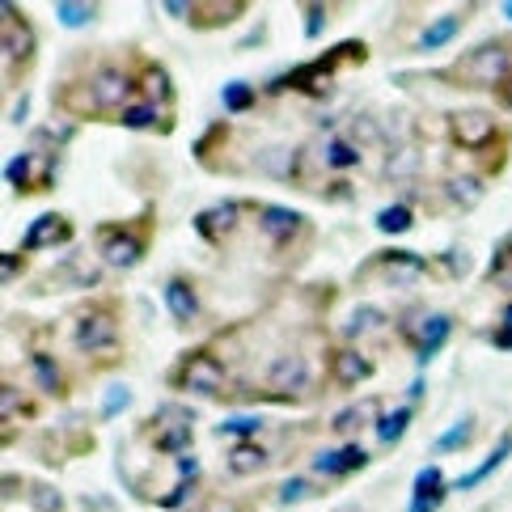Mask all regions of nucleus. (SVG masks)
Here are the masks:
<instances>
[{"mask_svg":"<svg viewBox=\"0 0 512 512\" xmlns=\"http://www.w3.org/2000/svg\"><path fill=\"white\" fill-rule=\"evenodd\" d=\"M369 60V47H364L360 39H347L339 47H331L326 56L318 60H309L301 68H292L284 72V77H276L267 85V94H284V89H297V94H309V98H322V94H331V81H335V72L347 68V64H364Z\"/></svg>","mask_w":512,"mask_h":512,"instance_id":"obj_1","label":"nucleus"},{"mask_svg":"<svg viewBox=\"0 0 512 512\" xmlns=\"http://www.w3.org/2000/svg\"><path fill=\"white\" fill-rule=\"evenodd\" d=\"M512 77V51L508 43H483L466 51L462 60H453L449 68L436 72V81H449L453 89H500L508 85Z\"/></svg>","mask_w":512,"mask_h":512,"instance_id":"obj_2","label":"nucleus"},{"mask_svg":"<svg viewBox=\"0 0 512 512\" xmlns=\"http://www.w3.org/2000/svg\"><path fill=\"white\" fill-rule=\"evenodd\" d=\"M153 242V208H144L140 221H123V225H98V254L106 267L132 271Z\"/></svg>","mask_w":512,"mask_h":512,"instance_id":"obj_3","label":"nucleus"},{"mask_svg":"<svg viewBox=\"0 0 512 512\" xmlns=\"http://www.w3.org/2000/svg\"><path fill=\"white\" fill-rule=\"evenodd\" d=\"M0 56H5V85H17L22 72H30L34 64V51H39V34H34L30 17H22L17 5L0 9Z\"/></svg>","mask_w":512,"mask_h":512,"instance_id":"obj_4","label":"nucleus"},{"mask_svg":"<svg viewBox=\"0 0 512 512\" xmlns=\"http://www.w3.org/2000/svg\"><path fill=\"white\" fill-rule=\"evenodd\" d=\"M72 343H77L81 356L119 352V305L115 301L85 305L77 314V322H72Z\"/></svg>","mask_w":512,"mask_h":512,"instance_id":"obj_5","label":"nucleus"},{"mask_svg":"<svg viewBox=\"0 0 512 512\" xmlns=\"http://www.w3.org/2000/svg\"><path fill=\"white\" fill-rule=\"evenodd\" d=\"M170 386L182 394H221L225 390V364L216 360L208 347H195V352H182V360L174 364Z\"/></svg>","mask_w":512,"mask_h":512,"instance_id":"obj_6","label":"nucleus"},{"mask_svg":"<svg viewBox=\"0 0 512 512\" xmlns=\"http://www.w3.org/2000/svg\"><path fill=\"white\" fill-rule=\"evenodd\" d=\"M149 441L157 453H174L182 457L187 453V445L195 441V411L187 407H174V402H166V407H157L153 419H149Z\"/></svg>","mask_w":512,"mask_h":512,"instance_id":"obj_7","label":"nucleus"},{"mask_svg":"<svg viewBox=\"0 0 512 512\" xmlns=\"http://www.w3.org/2000/svg\"><path fill=\"white\" fill-rule=\"evenodd\" d=\"M89 89H94V98H98V111L102 115H119L127 111V106L136 102V77L127 68L119 64H98L94 68V77H89Z\"/></svg>","mask_w":512,"mask_h":512,"instance_id":"obj_8","label":"nucleus"},{"mask_svg":"<svg viewBox=\"0 0 512 512\" xmlns=\"http://www.w3.org/2000/svg\"><path fill=\"white\" fill-rule=\"evenodd\" d=\"M449 140L457 144V149H466V153H487L491 144H504L508 136L500 132V123L491 119L487 111H453L449 115Z\"/></svg>","mask_w":512,"mask_h":512,"instance_id":"obj_9","label":"nucleus"},{"mask_svg":"<svg viewBox=\"0 0 512 512\" xmlns=\"http://www.w3.org/2000/svg\"><path fill=\"white\" fill-rule=\"evenodd\" d=\"M305 229H309V221L297 208H284V204H263L259 208V233L276 250H284L288 242H297V233H305Z\"/></svg>","mask_w":512,"mask_h":512,"instance_id":"obj_10","label":"nucleus"},{"mask_svg":"<svg viewBox=\"0 0 512 512\" xmlns=\"http://www.w3.org/2000/svg\"><path fill=\"white\" fill-rule=\"evenodd\" d=\"M326 377H331V386H339V390H356L373 377V360L356 352V347H335V352L326 356Z\"/></svg>","mask_w":512,"mask_h":512,"instance_id":"obj_11","label":"nucleus"},{"mask_svg":"<svg viewBox=\"0 0 512 512\" xmlns=\"http://www.w3.org/2000/svg\"><path fill=\"white\" fill-rule=\"evenodd\" d=\"M369 271L386 276V280L398 284V288H407V284H415V280L428 276V259H424V254H415V250H381Z\"/></svg>","mask_w":512,"mask_h":512,"instance_id":"obj_12","label":"nucleus"},{"mask_svg":"<svg viewBox=\"0 0 512 512\" xmlns=\"http://www.w3.org/2000/svg\"><path fill=\"white\" fill-rule=\"evenodd\" d=\"M72 242V221L64 212H43L39 221H30V229L22 233V254H39V250H56Z\"/></svg>","mask_w":512,"mask_h":512,"instance_id":"obj_13","label":"nucleus"},{"mask_svg":"<svg viewBox=\"0 0 512 512\" xmlns=\"http://www.w3.org/2000/svg\"><path fill=\"white\" fill-rule=\"evenodd\" d=\"M237 216H242V204H237V199H221V204H212V208H204L195 216V233L204 237L208 246H221L233 237Z\"/></svg>","mask_w":512,"mask_h":512,"instance_id":"obj_14","label":"nucleus"},{"mask_svg":"<svg viewBox=\"0 0 512 512\" xmlns=\"http://www.w3.org/2000/svg\"><path fill=\"white\" fill-rule=\"evenodd\" d=\"M267 381L276 386L284 398H297L301 390H309V360L301 352H284L271 360V369H267Z\"/></svg>","mask_w":512,"mask_h":512,"instance_id":"obj_15","label":"nucleus"},{"mask_svg":"<svg viewBox=\"0 0 512 512\" xmlns=\"http://www.w3.org/2000/svg\"><path fill=\"white\" fill-rule=\"evenodd\" d=\"M373 462V453L364 445H343V449H322L314 457V470L326 474V479H347V474H356Z\"/></svg>","mask_w":512,"mask_h":512,"instance_id":"obj_16","label":"nucleus"},{"mask_svg":"<svg viewBox=\"0 0 512 512\" xmlns=\"http://www.w3.org/2000/svg\"><path fill=\"white\" fill-rule=\"evenodd\" d=\"M453 335V318L449 314H424V322H419V339H415V360L419 364H432L436 356H441V347L449 343Z\"/></svg>","mask_w":512,"mask_h":512,"instance_id":"obj_17","label":"nucleus"},{"mask_svg":"<svg viewBox=\"0 0 512 512\" xmlns=\"http://www.w3.org/2000/svg\"><path fill=\"white\" fill-rule=\"evenodd\" d=\"M250 5L246 0H191V22L199 30H221L229 22H237Z\"/></svg>","mask_w":512,"mask_h":512,"instance_id":"obj_18","label":"nucleus"},{"mask_svg":"<svg viewBox=\"0 0 512 512\" xmlns=\"http://www.w3.org/2000/svg\"><path fill=\"white\" fill-rule=\"evenodd\" d=\"M136 89H140V98L153 102V106H170L174 102V81H170V72L161 68L157 60H140Z\"/></svg>","mask_w":512,"mask_h":512,"instance_id":"obj_19","label":"nucleus"},{"mask_svg":"<svg viewBox=\"0 0 512 512\" xmlns=\"http://www.w3.org/2000/svg\"><path fill=\"white\" fill-rule=\"evenodd\" d=\"M166 309H170V318L178 326H195V318H199V292H195V284L187 276L166 280Z\"/></svg>","mask_w":512,"mask_h":512,"instance_id":"obj_20","label":"nucleus"},{"mask_svg":"<svg viewBox=\"0 0 512 512\" xmlns=\"http://www.w3.org/2000/svg\"><path fill=\"white\" fill-rule=\"evenodd\" d=\"M115 123H123L127 132H174V123H170V115H161V106H153V102H144V98H136L127 111H119V119Z\"/></svg>","mask_w":512,"mask_h":512,"instance_id":"obj_21","label":"nucleus"},{"mask_svg":"<svg viewBox=\"0 0 512 512\" xmlns=\"http://www.w3.org/2000/svg\"><path fill=\"white\" fill-rule=\"evenodd\" d=\"M30 373H34V386H39L47 398H64L68 394V377L56 364L51 352H30Z\"/></svg>","mask_w":512,"mask_h":512,"instance_id":"obj_22","label":"nucleus"},{"mask_svg":"<svg viewBox=\"0 0 512 512\" xmlns=\"http://www.w3.org/2000/svg\"><path fill=\"white\" fill-rule=\"evenodd\" d=\"M56 106H60L64 115H72V119H94V115H102L89 81H72L64 89H56Z\"/></svg>","mask_w":512,"mask_h":512,"instance_id":"obj_23","label":"nucleus"},{"mask_svg":"<svg viewBox=\"0 0 512 512\" xmlns=\"http://www.w3.org/2000/svg\"><path fill=\"white\" fill-rule=\"evenodd\" d=\"M508 457H512V432H504V436H500V445H496V449H491V453H487V457H483V462H479V466H474L470 474H462V479H457V483H453V491H474V487H479V483H487V479H491V474H496V470H500V466L508 462Z\"/></svg>","mask_w":512,"mask_h":512,"instance_id":"obj_24","label":"nucleus"},{"mask_svg":"<svg viewBox=\"0 0 512 512\" xmlns=\"http://www.w3.org/2000/svg\"><path fill=\"white\" fill-rule=\"evenodd\" d=\"M267 449L263 445H254V441H246V445H233L229 449V457H225V470L233 474V479H250V474H259V470H267Z\"/></svg>","mask_w":512,"mask_h":512,"instance_id":"obj_25","label":"nucleus"},{"mask_svg":"<svg viewBox=\"0 0 512 512\" xmlns=\"http://www.w3.org/2000/svg\"><path fill=\"white\" fill-rule=\"evenodd\" d=\"M5 182L13 187V195H34L39 191V161H34V153H17L9 157V166H5Z\"/></svg>","mask_w":512,"mask_h":512,"instance_id":"obj_26","label":"nucleus"},{"mask_svg":"<svg viewBox=\"0 0 512 512\" xmlns=\"http://www.w3.org/2000/svg\"><path fill=\"white\" fill-rule=\"evenodd\" d=\"M466 26V13H445V17H436V22L419 34V43H415V51H441L445 43H453L457 39V30Z\"/></svg>","mask_w":512,"mask_h":512,"instance_id":"obj_27","label":"nucleus"},{"mask_svg":"<svg viewBox=\"0 0 512 512\" xmlns=\"http://www.w3.org/2000/svg\"><path fill=\"white\" fill-rule=\"evenodd\" d=\"M267 178H297V166H301V157L284 149V144H267V149H259V161H254Z\"/></svg>","mask_w":512,"mask_h":512,"instance_id":"obj_28","label":"nucleus"},{"mask_svg":"<svg viewBox=\"0 0 512 512\" xmlns=\"http://www.w3.org/2000/svg\"><path fill=\"white\" fill-rule=\"evenodd\" d=\"M364 161V153H360V144L356 140H347V136H331L322 144V166L326 170H356Z\"/></svg>","mask_w":512,"mask_h":512,"instance_id":"obj_29","label":"nucleus"},{"mask_svg":"<svg viewBox=\"0 0 512 512\" xmlns=\"http://www.w3.org/2000/svg\"><path fill=\"white\" fill-rule=\"evenodd\" d=\"M377 402H352V407H347V411H339L335 419H331V432L335 436H352L356 428H364V424H373L377 428Z\"/></svg>","mask_w":512,"mask_h":512,"instance_id":"obj_30","label":"nucleus"},{"mask_svg":"<svg viewBox=\"0 0 512 512\" xmlns=\"http://www.w3.org/2000/svg\"><path fill=\"white\" fill-rule=\"evenodd\" d=\"M445 191H449V199H453L457 208H474V204L483 199L487 187H483L479 174H449V178H445Z\"/></svg>","mask_w":512,"mask_h":512,"instance_id":"obj_31","label":"nucleus"},{"mask_svg":"<svg viewBox=\"0 0 512 512\" xmlns=\"http://www.w3.org/2000/svg\"><path fill=\"white\" fill-rule=\"evenodd\" d=\"M411 419H415V407H411V402H407V407H398V411H386V415L377 419V441L386 445V449L398 445V441H402V432L411 428Z\"/></svg>","mask_w":512,"mask_h":512,"instance_id":"obj_32","label":"nucleus"},{"mask_svg":"<svg viewBox=\"0 0 512 512\" xmlns=\"http://www.w3.org/2000/svg\"><path fill=\"white\" fill-rule=\"evenodd\" d=\"M56 22L64 30H81L89 22H98V5H89V0H60V5H56Z\"/></svg>","mask_w":512,"mask_h":512,"instance_id":"obj_33","label":"nucleus"},{"mask_svg":"<svg viewBox=\"0 0 512 512\" xmlns=\"http://www.w3.org/2000/svg\"><path fill=\"white\" fill-rule=\"evenodd\" d=\"M267 419L263 415H229L225 424H216V436H225V441H237V445H246L254 432H263Z\"/></svg>","mask_w":512,"mask_h":512,"instance_id":"obj_34","label":"nucleus"},{"mask_svg":"<svg viewBox=\"0 0 512 512\" xmlns=\"http://www.w3.org/2000/svg\"><path fill=\"white\" fill-rule=\"evenodd\" d=\"M221 102H225V111H229V115H246V111H254L259 94H254V85H250V81H229V85L221 89Z\"/></svg>","mask_w":512,"mask_h":512,"instance_id":"obj_35","label":"nucleus"},{"mask_svg":"<svg viewBox=\"0 0 512 512\" xmlns=\"http://www.w3.org/2000/svg\"><path fill=\"white\" fill-rule=\"evenodd\" d=\"M377 229L386 233V237L407 233V229H415V212H411L407 204H390V208H381V212H377Z\"/></svg>","mask_w":512,"mask_h":512,"instance_id":"obj_36","label":"nucleus"},{"mask_svg":"<svg viewBox=\"0 0 512 512\" xmlns=\"http://www.w3.org/2000/svg\"><path fill=\"white\" fill-rule=\"evenodd\" d=\"M470 441H474V419H470V415H462L449 432L436 436V445H432V449H436V453H453V449H466Z\"/></svg>","mask_w":512,"mask_h":512,"instance_id":"obj_37","label":"nucleus"},{"mask_svg":"<svg viewBox=\"0 0 512 512\" xmlns=\"http://www.w3.org/2000/svg\"><path fill=\"white\" fill-rule=\"evenodd\" d=\"M449 483H445V474H441V466H424L415 474V487H411V500H428V496H436V491H445Z\"/></svg>","mask_w":512,"mask_h":512,"instance_id":"obj_38","label":"nucleus"},{"mask_svg":"<svg viewBox=\"0 0 512 512\" xmlns=\"http://www.w3.org/2000/svg\"><path fill=\"white\" fill-rule=\"evenodd\" d=\"M381 326H386V314H381V309H373V305H364V309H356V314H352V326H347V335L360 339V335L381 331Z\"/></svg>","mask_w":512,"mask_h":512,"instance_id":"obj_39","label":"nucleus"},{"mask_svg":"<svg viewBox=\"0 0 512 512\" xmlns=\"http://www.w3.org/2000/svg\"><path fill=\"white\" fill-rule=\"evenodd\" d=\"M309 496H318V491L314 487H309V479H301V474H297V479H284L280 483V504L288 508V504H301V500H309Z\"/></svg>","mask_w":512,"mask_h":512,"instance_id":"obj_40","label":"nucleus"},{"mask_svg":"<svg viewBox=\"0 0 512 512\" xmlns=\"http://www.w3.org/2000/svg\"><path fill=\"white\" fill-rule=\"evenodd\" d=\"M26 496L34 500V508H39V512H60V508H64L60 491H51V487H43V483H26Z\"/></svg>","mask_w":512,"mask_h":512,"instance_id":"obj_41","label":"nucleus"},{"mask_svg":"<svg viewBox=\"0 0 512 512\" xmlns=\"http://www.w3.org/2000/svg\"><path fill=\"white\" fill-rule=\"evenodd\" d=\"M508 267H512V233L504 237V242H496V254H491V267H487V280H500Z\"/></svg>","mask_w":512,"mask_h":512,"instance_id":"obj_42","label":"nucleus"},{"mask_svg":"<svg viewBox=\"0 0 512 512\" xmlns=\"http://www.w3.org/2000/svg\"><path fill=\"white\" fill-rule=\"evenodd\" d=\"M17 411H26V415H30V402H22L17 386H5V390H0V419H5V424H13V415H17Z\"/></svg>","mask_w":512,"mask_h":512,"instance_id":"obj_43","label":"nucleus"},{"mask_svg":"<svg viewBox=\"0 0 512 512\" xmlns=\"http://www.w3.org/2000/svg\"><path fill=\"white\" fill-rule=\"evenodd\" d=\"M326 5H305V39L314 43V39H322V30H326Z\"/></svg>","mask_w":512,"mask_h":512,"instance_id":"obj_44","label":"nucleus"},{"mask_svg":"<svg viewBox=\"0 0 512 512\" xmlns=\"http://www.w3.org/2000/svg\"><path fill=\"white\" fill-rule=\"evenodd\" d=\"M127 402H132V390H127V386H115L111 394H106V402H102V419H115V415L127 407Z\"/></svg>","mask_w":512,"mask_h":512,"instance_id":"obj_45","label":"nucleus"},{"mask_svg":"<svg viewBox=\"0 0 512 512\" xmlns=\"http://www.w3.org/2000/svg\"><path fill=\"white\" fill-rule=\"evenodd\" d=\"M195 479H199V457L182 453L178 457V483H195Z\"/></svg>","mask_w":512,"mask_h":512,"instance_id":"obj_46","label":"nucleus"},{"mask_svg":"<svg viewBox=\"0 0 512 512\" xmlns=\"http://www.w3.org/2000/svg\"><path fill=\"white\" fill-rule=\"evenodd\" d=\"M449 491H453V487H445V491H436V496H428V500H411V508H407V512H436V508H441V504H445V496H449Z\"/></svg>","mask_w":512,"mask_h":512,"instance_id":"obj_47","label":"nucleus"},{"mask_svg":"<svg viewBox=\"0 0 512 512\" xmlns=\"http://www.w3.org/2000/svg\"><path fill=\"white\" fill-rule=\"evenodd\" d=\"M187 496H191V483H178L170 496H161L157 504H161V508H178V504H187Z\"/></svg>","mask_w":512,"mask_h":512,"instance_id":"obj_48","label":"nucleus"},{"mask_svg":"<svg viewBox=\"0 0 512 512\" xmlns=\"http://www.w3.org/2000/svg\"><path fill=\"white\" fill-rule=\"evenodd\" d=\"M22 259H26L22 250H9V254H5V284L17 280V271H22Z\"/></svg>","mask_w":512,"mask_h":512,"instance_id":"obj_49","label":"nucleus"},{"mask_svg":"<svg viewBox=\"0 0 512 512\" xmlns=\"http://www.w3.org/2000/svg\"><path fill=\"white\" fill-rule=\"evenodd\" d=\"M161 13H170V17H187V22H191V0H166V5H161Z\"/></svg>","mask_w":512,"mask_h":512,"instance_id":"obj_50","label":"nucleus"},{"mask_svg":"<svg viewBox=\"0 0 512 512\" xmlns=\"http://www.w3.org/2000/svg\"><path fill=\"white\" fill-rule=\"evenodd\" d=\"M26 115H30V94H22L13 102V111H9V123H26Z\"/></svg>","mask_w":512,"mask_h":512,"instance_id":"obj_51","label":"nucleus"},{"mask_svg":"<svg viewBox=\"0 0 512 512\" xmlns=\"http://www.w3.org/2000/svg\"><path fill=\"white\" fill-rule=\"evenodd\" d=\"M491 343H496V347H504V352H512V326H500V331L491 335Z\"/></svg>","mask_w":512,"mask_h":512,"instance_id":"obj_52","label":"nucleus"},{"mask_svg":"<svg viewBox=\"0 0 512 512\" xmlns=\"http://www.w3.org/2000/svg\"><path fill=\"white\" fill-rule=\"evenodd\" d=\"M496 98H500V106H504V111H512V77H508V85L500 89V94H496Z\"/></svg>","mask_w":512,"mask_h":512,"instance_id":"obj_53","label":"nucleus"},{"mask_svg":"<svg viewBox=\"0 0 512 512\" xmlns=\"http://www.w3.org/2000/svg\"><path fill=\"white\" fill-rule=\"evenodd\" d=\"M500 326H512V301L504 305V322H500Z\"/></svg>","mask_w":512,"mask_h":512,"instance_id":"obj_54","label":"nucleus"},{"mask_svg":"<svg viewBox=\"0 0 512 512\" xmlns=\"http://www.w3.org/2000/svg\"><path fill=\"white\" fill-rule=\"evenodd\" d=\"M504 17H508V22H512V0H508V5H504Z\"/></svg>","mask_w":512,"mask_h":512,"instance_id":"obj_55","label":"nucleus"},{"mask_svg":"<svg viewBox=\"0 0 512 512\" xmlns=\"http://www.w3.org/2000/svg\"><path fill=\"white\" fill-rule=\"evenodd\" d=\"M508 288H512V280H508Z\"/></svg>","mask_w":512,"mask_h":512,"instance_id":"obj_56","label":"nucleus"}]
</instances>
